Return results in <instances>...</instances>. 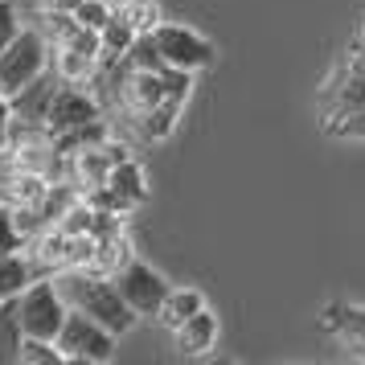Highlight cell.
<instances>
[{
	"mask_svg": "<svg viewBox=\"0 0 365 365\" xmlns=\"http://www.w3.org/2000/svg\"><path fill=\"white\" fill-rule=\"evenodd\" d=\"M103 119V107H99V95H91L86 86H74V83H62L58 86V95L50 103V115H46V132L58 140V135H70L86 128V123H95Z\"/></svg>",
	"mask_w": 365,
	"mask_h": 365,
	"instance_id": "cell-8",
	"label": "cell"
},
{
	"mask_svg": "<svg viewBox=\"0 0 365 365\" xmlns=\"http://www.w3.org/2000/svg\"><path fill=\"white\" fill-rule=\"evenodd\" d=\"M21 34V17H17V9L9 4V0H0V50L13 41V37Z\"/></svg>",
	"mask_w": 365,
	"mask_h": 365,
	"instance_id": "cell-21",
	"label": "cell"
},
{
	"mask_svg": "<svg viewBox=\"0 0 365 365\" xmlns=\"http://www.w3.org/2000/svg\"><path fill=\"white\" fill-rule=\"evenodd\" d=\"M50 70V41L41 29H21L4 50H0V95L13 99L17 91L41 78Z\"/></svg>",
	"mask_w": 365,
	"mask_h": 365,
	"instance_id": "cell-4",
	"label": "cell"
},
{
	"mask_svg": "<svg viewBox=\"0 0 365 365\" xmlns=\"http://www.w3.org/2000/svg\"><path fill=\"white\" fill-rule=\"evenodd\" d=\"M58 349H62V357L66 361H86V365H107L115 361V349H119V336L111 329H103L99 320H91V316L66 312V324L58 332Z\"/></svg>",
	"mask_w": 365,
	"mask_h": 365,
	"instance_id": "cell-6",
	"label": "cell"
},
{
	"mask_svg": "<svg viewBox=\"0 0 365 365\" xmlns=\"http://www.w3.org/2000/svg\"><path fill=\"white\" fill-rule=\"evenodd\" d=\"M58 287H62V296L74 312L91 316V320H99L103 329H111L115 336L135 329V320L140 316L123 304L119 296V287L111 275H99V271H86V267H74V271H62V275H53Z\"/></svg>",
	"mask_w": 365,
	"mask_h": 365,
	"instance_id": "cell-2",
	"label": "cell"
},
{
	"mask_svg": "<svg viewBox=\"0 0 365 365\" xmlns=\"http://www.w3.org/2000/svg\"><path fill=\"white\" fill-rule=\"evenodd\" d=\"M119 160H128V148L115 144V140H103V144L70 152L66 156V177H70V185H74L78 193H86V189L107 185V177H111V168H115Z\"/></svg>",
	"mask_w": 365,
	"mask_h": 365,
	"instance_id": "cell-9",
	"label": "cell"
},
{
	"mask_svg": "<svg viewBox=\"0 0 365 365\" xmlns=\"http://www.w3.org/2000/svg\"><path fill=\"white\" fill-rule=\"evenodd\" d=\"M107 189L115 193V201L132 214L135 205H144L148 201V177H144V165L140 160H119L115 168H111V177H107Z\"/></svg>",
	"mask_w": 365,
	"mask_h": 365,
	"instance_id": "cell-13",
	"label": "cell"
},
{
	"mask_svg": "<svg viewBox=\"0 0 365 365\" xmlns=\"http://www.w3.org/2000/svg\"><path fill=\"white\" fill-rule=\"evenodd\" d=\"M70 304L53 275H37L25 292L17 296V320L25 336H41V341H58V332L66 324Z\"/></svg>",
	"mask_w": 365,
	"mask_h": 365,
	"instance_id": "cell-3",
	"label": "cell"
},
{
	"mask_svg": "<svg viewBox=\"0 0 365 365\" xmlns=\"http://www.w3.org/2000/svg\"><path fill=\"white\" fill-rule=\"evenodd\" d=\"M320 329L332 332L353 357H361L365 361V308L361 304H349V299H332V304H324V308H320Z\"/></svg>",
	"mask_w": 365,
	"mask_h": 365,
	"instance_id": "cell-10",
	"label": "cell"
},
{
	"mask_svg": "<svg viewBox=\"0 0 365 365\" xmlns=\"http://www.w3.org/2000/svg\"><path fill=\"white\" fill-rule=\"evenodd\" d=\"M78 4H83V0H46V9H50V13H74Z\"/></svg>",
	"mask_w": 365,
	"mask_h": 365,
	"instance_id": "cell-24",
	"label": "cell"
},
{
	"mask_svg": "<svg viewBox=\"0 0 365 365\" xmlns=\"http://www.w3.org/2000/svg\"><path fill=\"white\" fill-rule=\"evenodd\" d=\"M217 336H222V324H217V316L210 312V304L193 312L185 320L181 329H173V345L181 357H210L217 349Z\"/></svg>",
	"mask_w": 365,
	"mask_h": 365,
	"instance_id": "cell-12",
	"label": "cell"
},
{
	"mask_svg": "<svg viewBox=\"0 0 365 365\" xmlns=\"http://www.w3.org/2000/svg\"><path fill=\"white\" fill-rule=\"evenodd\" d=\"M152 41L165 58V66L185 70V74H201L217 62V46L205 34L189 29V25H177V21H160L152 29Z\"/></svg>",
	"mask_w": 365,
	"mask_h": 365,
	"instance_id": "cell-5",
	"label": "cell"
},
{
	"mask_svg": "<svg viewBox=\"0 0 365 365\" xmlns=\"http://www.w3.org/2000/svg\"><path fill=\"white\" fill-rule=\"evenodd\" d=\"M74 21H78L83 29H95V34H99L103 25L111 21V0H83V4L74 9Z\"/></svg>",
	"mask_w": 365,
	"mask_h": 365,
	"instance_id": "cell-19",
	"label": "cell"
},
{
	"mask_svg": "<svg viewBox=\"0 0 365 365\" xmlns=\"http://www.w3.org/2000/svg\"><path fill=\"white\" fill-rule=\"evenodd\" d=\"M193 78L185 70L160 66V70H128L107 66L99 70L95 86H103V99L115 103V111L128 119V128L140 144H160L173 135L185 103L193 99Z\"/></svg>",
	"mask_w": 365,
	"mask_h": 365,
	"instance_id": "cell-1",
	"label": "cell"
},
{
	"mask_svg": "<svg viewBox=\"0 0 365 365\" xmlns=\"http://www.w3.org/2000/svg\"><path fill=\"white\" fill-rule=\"evenodd\" d=\"M21 341H25V329L17 320V299H0V365L17 361Z\"/></svg>",
	"mask_w": 365,
	"mask_h": 365,
	"instance_id": "cell-17",
	"label": "cell"
},
{
	"mask_svg": "<svg viewBox=\"0 0 365 365\" xmlns=\"http://www.w3.org/2000/svg\"><path fill=\"white\" fill-rule=\"evenodd\" d=\"M201 308H205V296H201L197 287H173V292L165 296V304H160L156 324L173 332V329H181L193 312H201Z\"/></svg>",
	"mask_w": 365,
	"mask_h": 365,
	"instance_id": "cell-14",
	"label": "cell"
},
{
	"mask_svg": "<svg viewBox=\"0 0 365 365\" xmlns=\"http://www.w3.org/2000/svg\"><path fill=\"white\" fill-rule=\"evenodd\" d=\"M34 279H37V271H34V263L25 259V250L0 255V299H17Z\"/></svg>",
	"mask_w": 365,
	"mask_h": 365,
	"instance_id": "cell-15",
	"label": "cell"
},
{
	"mask_svg": "<svg viewBox=\"0 0 365 365\" xmlns=\"http://www.w3.org/2000/svg\"><path fill=\"white\" fill-rule=\"evenodd\" d=\"M9 250H25V238L13 222V205L0 201V255H9Z\"/></svg>",
	"mask_w": 365,
	"mask_h": 365,
	"instance_id": "cell-20",
	"label": "cell"
},
{
	"mask_svg": "<svg viewBox=\"0 0 365 365\" xmlns=\"http://www.w3.org/2000/svg\"><path fill=\"white\" fill-rule=\"evenodd\" d=\"M345 58H349V62H353V66H357V70H365V46H361V41H357V37H353V41H349Z\"/></svg>",
	"mask_w": 365,
	"mask_h": 365,
	"instance_id": "cell-23",
	"label": "cell"
},
{
	"mask_svg": "<svg viewBox=\"0 0 365 365\" xmlns=\"http://www.w3.org/2000/svg\"><path fill=\"white\" fill-rule=\"evenodd\" d=\"M111 13L128 21V25L135 29V37L152 34V29L165 21L160 17V0H111Z\"/></svg>",
	"mask_w": 365,
	"mask_h": 365,
	"instance_id": "cell-16",
	"label": "cell"
},
{
	"mask_svg": "<svg viewBox=\"0 0 365 365\" xmlns=\"http://www.w3.org/2000/svg\"><path fill=\"white\" fill-rule=\"evenodd\" d=\"M58 86H62V78L46 70V74L34 78L25 91H17V95L9 99L13 123H21V128H46V115H50V103H53V95H58Z\"/></svg>",
	"mask_w": 365,
	"mask_h": 365,
	"instance_id": "cell-11",
	"label": "cell"
},
{
	"mask_svg": "<svg viewBox=\"0 0 365 365\" xmlns=\"http://www.w3.org/2000/svg\"><path fill=\"white\" fill-rule=\"evenodd\" d=\"M357 41H361V46H365V17L357 21Z\"/></svg>",
	"mask_w": 365,
	"mask_h": 365,
	"instance_id": "cell-25",
	"label": "cell"
},
{
	"mask_svg": "<svg viewBox=\"0 0 365 365\" xmlns=\"http://www.w3.org/2000/svg\"><path fill=\"white\" fill-rule=\"evenodd\" d=\"M9 135H13V107H9L4 95H0V148L9 144Z\"/></svg>",
	"mask_w": 365,
	"mask_h": 365,
	"instance_id": "cell-22",
	"label": "cell"
},
{
	"mask_svg": "<svg viewBox=\"0 0 365 365\" xmlns=\"http://www.w3.org/2000/svg\"><path fill=\"white\" fill-rule=\"evenodd\" d=\"M21 365H62L66 357H62V349H58V341H41V336H25L21 341Z\"/></svg>",
	"mask_w": 365,
	"mask_h": 365,
	"instance_id": "cell-18",
	"label": "cell"
},
{
	"mask_svg": "<svg viewBox=\"0 0 365 365\" xmlns=\"http://www.w3.org/2000/svg\"><path fill=\"white\" fill-rule=\"evenodd\" d=\"M111 279H115L123 304H128V308H132L140 320H156V316H160V304H165V296L173 292L165 275H160L152 263L135 259V255H132L123 267H119Z\"/></svg>",
	"mask_w": 365,
	"mask_h": 365,
	"instance_id": "cell-7",
	"label": "cell"
}]
</instances>
